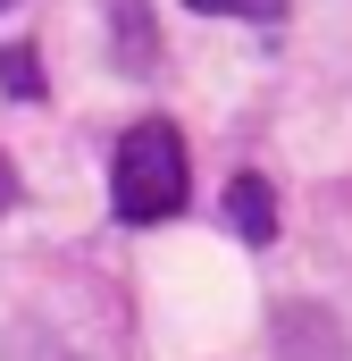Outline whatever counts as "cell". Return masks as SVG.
Instances as JSON below:
<instances>
[{"label":"cell","instance_id":"cell-1","mask_svg":"<svg viewBox=\"0 0 352 361\" xmlns=\"http://www.w3.org/2000/svg\"><path fill=\"white\" fill-rule=\"evenodd\" d=\"M109 202L126 227H160L184 210V143H176L168 118H143L118 135V160H109Z\"/></svg>","mask_w":352,"mask_h":361},{"label":"cell","instance_id":"cell-2","mask_svg":"<svg viewBox=\"0 0 352 361\" xmlns=\"http://www.w3.org/2000/svg\"><path fill=\"white\" fill-rule=\"evenodd\" d=\"M227 227H235L244 244H268V235H277V193H268V177L244 169V177L227 185Z\"/></svg>","mask_w":352,"mask_h":361},{"label":"cell","instance_id":"cell-3","mask_svg":"<svg viewBox=\"0 0 352 361\" xmlns=\"http://www.w3.org/2000/svg\"><path fill=\"white\" fill-rule=\"evenodd\" d=\"M0 85L17 92V101H42V59H34L25 42H8V51H0Z\"/></svg>","mask_w":352,"mask_h":361},{"label":"cell","instance_id":"cell-4","mask_svg":"<svg viewBox=\"0 0 352 361\" xmlns=\"http://www.w3.org/2000/svg\"><path fill=\"white\" fill-rule=\"evenodd\" d=\"M184 8H201V17H252V25L285 17V0H184Z\"/></svg>","mask_w":352,"mask_h":361},{"label":"cell","instance_id":"cell-5","mask_svg":"<svg viewBox=\"0 0 352 361\" xmlns=\"http://www.w3.org/2000/svg\"><path fill=\"white\" fill-rule=\"evenodd\" d=\"M17 202V169H8V152H0V210Z\"/></svg>","mask_w":352,"mask_h":361},{"label":"cell","instance_id":"cell-6","mask_svg":"<svg viewBox=\"0 0 352 361\" xmlns=\"http://www.w3.org/2000/svg\"><path fill=\"white\" fill-rule=\"evenodd\" d=\"M0 8H8V0H0Z\"/></svg>","mask_w":352,"mask_h":361}]
</instances>
